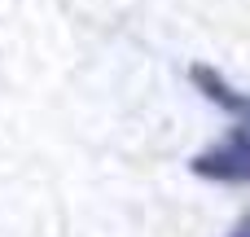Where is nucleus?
Masks as SVG:
<instances>
[{
	"label": "nucleus",
	"instance_id": "obj_1",
	"mask_svg": "<svg viewBox=\"0 0 250 237\" xmlns=\"http://www.w3.org/2000/svg\"><path fill=\"white\" fill-rule=\"evenodd\" d=\"M198 176L207 180H224V185H250V132L233 128L229 136H220L215 145H207L193 163Z\"/></svg>",
	"mask_w": 250,
	"mask_h": 237
},
{
	"label": "nucleus",
	"instance_id": "obj_2",
	"mask_svg": "<svg viewBox=\"0 0 250 237\" xmlns=\"http://www.w3.org/2000/svg\"><path fill=\"white\" fill-rule=\"evenodd\" d=\"M193 84H198V88H202L211 101H220V106H229V110H246V101H242V97H237V92H233V88H229V84H224L215 70L193 66Z\"/></svg>",
	"mask_w": 250,
	"mask_h": 237
},
{
	"label": "nucleus",
	"instance_id": "obj_3",
	"mask_svg": "<svg viewBox=\"0 0 250 237\" xmlns=\"http://www.w3.org/2000/svg\"><path fill=\"white\" fill-rule=\"evenodd\" d=\"M229 237H250V211L237 220V224H233V233H229Z\"/></svg>",
	"mask_w": 250,
	"mask_h": 237
},
{
	"label": "nucleus",
	"instance_id": "obj_4",
	"mask_svg": "<svg viewBox=\"0 0 250 237\" xmlns=\"http://www.w3.org/2000/svg\"><path fill=\"white\" fill-rule=\"evenodd\" d=\"M246 119H250V101H246Z\"/></svg>",
	"mask_w": 250,
	"mask_h": 237
}]
</instances>
